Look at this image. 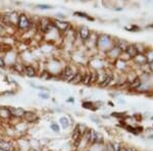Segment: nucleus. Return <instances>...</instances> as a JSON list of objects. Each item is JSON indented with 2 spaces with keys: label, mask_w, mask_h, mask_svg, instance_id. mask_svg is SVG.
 Segmentation results:
<instances>
[{
  "label": "nucleus",
  "mask_w": 153,
  "mask_h": 151,
  "mask_svg": "<svg viewBox=\"0 0 153 151\" xmlns=\"http://www.w3.org/2000/svg\"><path fill=\"white\" fill-rule=\"evenodd\" d=\"M126 54L129 56L130 58H134L137 54L140 53L139 51V48L137 46L134 45V44H131V45H128L127 48H126Z\"/></svg>",
  "instance_id": "39448f33"
},
{
  "label": "nucleus",
  "mask_w": 153,
  "mask_h": 151,
  "mask_svg": "<svg viewBox=\"0 0 153 151\" xmlns=\"http://www.w3.org/2000/svg\"><path fill=\"white\" fill-rule=\"evenodd\" d=\"M12 118L9 107L7 106H0V120L2 121H9Z\"/></svg>",
  "instance_id": "423d86ee"
},
{
  "label": "nucleus",
  "mask_w": 153,
  "mask_h": 151,
  "mask_svg": "<svg viewBox=\"0 0 153 151\" xmlns=\"http://www.w3.org/2000/svg\"><path fill=\"white\" fill-rule=\"evenodd\" d=\"M9 110H10L11 116L16 118H24L25 112L26 110L23 107H13V106H8Z\"/></svg>",
  "instance_id": "20e7f679"
},
{
  "label": "nucleus",
  "mask_w": 153,
  "mask_h": 151,
  "mask_svg": "<svg viewBox=\"0 0 153 151\" xmlns=\"http://www.w3.org/2000/svg\"><path fill=\"white\" fill-rule=\"evenodd\" d=\"M12 150H14V148L10 141L0 139V151H12Z\"/></svg>",
  "instance_id": "6e6552de"
},
{
  "label": "nucleus",
  "mask_w": 153,
  "mask_h": 151,
  "mask_svg": "<svg viewBox=\"0 0 153 151\" xmlns=\"http://www.w3.org/2000/svg\"><path fill=\"white\" fill-rule=\"evenodd\" d=\"M127 30H128V31H131V32H134V31H140L141 29H140V27L135 26V25H134V26H132L131 28H127Z\"/></svg>",
  "instance_id": "4be33fe9"
},
{
  "label": "nucleus",
  "mask_w": 153,
  "mask_h": 151,
  "mask_svg": "<svg viewBox=\"0 0 153 151\" xmlns=\"http://www.w3.org/2000/svg\"><path fill=\"white\" fill-rule=\"evenodd\" d=\"M112 79H113V75L111 73H108V74L106 73L104 76V79H103L102 82L100 83V86L101 87H106V86H108L112 82Z\"/></svg>",
  "instance_id": "ddd939ff"
},
{
  "label": "nucleus",
  "mask_w": 153,
  "mask_h": 151,
  "mask_svg": "<svg viewBox=\"0 0 153 151\" xmlns=\"http://www.w3.org/2000/svg\"><path fill=\"white\" fill-rule=\"evenodd\" d=\"M148 27H149V28H152V29H153V25H149Z\"/></svg>",
  "instance_id": "c85d7f7f"
},
{
  "label": "nucleus",
  "mask_w": 153,
  "mask_h": 151,
  "mask_svg": "<svg viewBox=\"0 0 153 151\" xmlns=\"http://www.w3.org/2000/svg\"><path fill=\"white\" fill-rule=\"evenodd\" d=\"M24 71H25V74H26V76L29 77V78H34V77H36L37 75V71L33 65H25Z\"/></svg>",
  "instance_id": "f8f14e48"
},
{
  "label": "nucleus",
  "mask_w": 153,
  "mask_h": 151,
  "mask_svg": "<svg viewBox=\"0 0 153 151\" xmlns=\"http://www.w3.org/2000/svg\"><path fill=\"white\" fill-rule=\"evenodd\" d=\"M71 140H73V143L75 144V146H78L81 143V140H82V135H81L80 131H79L78 127H76L74 129L73 135H71Z\"/></svg>",
  "instance_id": "1a4fd4ad"
},
{
  "label": "nucleus",
  "mask_w": 153,
  "mask_h": 151,
  "mask_svg": "<svg viewBox=\"0 0 153 151\" xmlns=\"http://www.w3.org/2000/svg\"><path fill=\"white\" fill-rule=\"evenodd\" d=\"M39 116L37 115L36 112L34 111H29V110H26L25 112V115H24V120L26 121L27 123H36L38 121Z\"/></svg>",
  "instance_id": "0eeeda50"
},
{
  "label": "nucleus",
  "mask_w": 153,
  "mask_h": 151,
  "mask_svg": "<svg viewBox=\"0 0 153 151\" xmlns=\"http://www.w3.org/2000/svg\"><path fill=\"white\" fill-rule=\"evenodd\" d=\"M74 14H75V16H80V18H84V19H88V21H94V19H93L92 16H90L89 14L85 13V12H82V11H76V12H74Z\"/></svg>",
  "instance_id": "f3484780"
},
{
  "label": "nucleus",
  "mask_w": 153,
  "mask_h": 151,
  "mask_svg": "<svg viewBox=\"0 0 153 151\" xmlns=\"http://www.w3.org/2000/svg\"><path fill=\"white\" fill-rule=\"evenodd\" d=\"M51 24H52L53 28L57 29L60 32H66L71 28V25L68 23H65L63 21H59V19H53V21H51Z\"/></svg>",
  "instance_id": "7ed1b4c3"
},
{
  "label": "nucleus",
  "mask_w": 153,
  "mask_h": 151,
  "mask_svg": "<svg viewBox=\"0 0 153 151\" xmlns=\"http://www.w3.org/2000/svg\"><path fill=\"white\" fill-rule=\"evenodd\" d=\"M0 68H5V60H4V58L2 56H0Z\"/></svg>",
  "instance_id": "b1692460"
},
{
  "label": "nucleus",
  "mask_w": 153,
  "mask_h": 151,
  "mask_svg": "<svg viewBox=\"0 0 153 151\" xmlns=\"http://www.w3.org/2000/svg\"><path fill=\"white\" fill-rule=\"evenodd\" d=\"M142 85H143V83L141 82V80H140L139 78H136L135 80L131 81L130 89H132V90H138Z\"/></svg>",
  "instance_id": "4468645a"
},
{
  "label": "nucleus",
  "mask_w": 153,
  "mask_h": 151,
  "mask_svg": "<svg viewBox=\"0 0 153 151\" xmlns=\"http://www.w3.org/2000/svg\"><path fill=\"white\" fill-rule=\"evenodd\" d=\"M83 107L86 108V109H91V110H96L94 104H93V102H90V101H84L82 103Z\"/></svg>",
  "instance_id": "aec40b11"
},
{
  "label": "nucleus",
  "mask_w": 153,
  "mask_h": 151,
  "mask_svg": "<svg viewBox=\"0 0 153 151\" xmlns=\"http://www.w3.org/2000/svg\"><path fill=\"white\" fill-rule=\"evenodd\" d=\"M39 96H40L41 98H44V99H47L49 97L48 94H44V93H40V94H39Z\"/></svg>",
  "instance_id": "393cba45"
},
{
  "label": "nucleus",
  "mask_w": 153,
  "mask_h": 151,
  "mask_svg": "<svg viewBox=\"0 0 153 151\" xmlns=\"http://www.w3.org/2000/svg\"><path fill=\"white\" fill-rule=\"evenodd\" d=\"M38 8H41V9H49V8H52V6L51 5H46V4H39Z\"/></svg>",
  "instance_id": "5701e85b"
},
{
  "label": "nucleus",
  "mask_w": 153,
  "mask_h": 151,
  "mask_svg": "<svg viewBox=\"0 0 153 151\" xmlns=\"http://www.w3.org/2000/svg\"><path fill=\"white\" fill-rule=\"evenodd\" d=\"M91 78H92V75H91V74H85V75H83L82 83L85 84V85H90L91 82H92Z\"/></svg>",
  "instance_id": "6ab92c4d"
},
{
  "label": "nucleus",
  "mask_w": 153,
  "mask_h": 151,
  "mask_svg": "<svg viewBox=\"0 0 153 151\" xmlns=\"http://www.w3.org/2000/svg\"><path fill=\"white\" fill-rule=\"evenodd\" d=\"M59 123H60V125H61V128L65 129V130L70 127V121H68V118H66V116H62V118H60Z\"/></svg>",
  "instance_id": "dca6fc26"
},
{
  "label": "nucleus",
  "mask_w": 153,
  "mask_h": 151,
  "mask_svg": "<svg viewBox=\"0 0 153 151\" xmlns=\"http://www.w3.org/2000/svg\"><path fill=\"white\" fill-rule=\"evenodd\" d=\"M135 60V62L138 64V65H144V64H148L147 63V59H146V56H145V54H143L140 52L139 54H137V55L135 56L134 58H133Z\"/></svg>",
  "instance_id": "9b49d317"
},
{
  "label": "nucleus",
  "mask_w": 153,
  "mask_h": 151,
  "mask_svg": "<svg viewBox=\"0 0 153 151\" xmlns=\"http://www.w3.org/2000/svg\"><path fill=\"white\" fill-rule=\"evenodd\" d=\"M75 71H74L73 68L70 65L65 66L63 68V71L60 73V79L63 81H66V82H71V80L73 79V77L75 76Z\"/></svg>",
  "instance_id": "f03ea898"
},
{
  "label": "nucleus",
  "mask_w": 153,
  "mask_h": 151,
  "mask_svg": "<svg viewBox=\"0 0 153 151\" xmlns=\"http://www.w3.org/2000/svg\"><path fill=\"white\" fill-rule=\"evenodd\" d=\"M149 68H150V71H151L152 73H153V62L149 63Z\"/></svg>",
  "instance_id": "a878e982"
},
{
  "label": "nucleus",
  "mask_w": 153,
  "mask_h": 151,
  "mask_svg": "<svg viewBox=\"0 0 153 151\" xmlns=\"http://www.w3.org/2000/svg\"><path fill=\"white\" fill-rule=\"evenodd\" d=\"M50 129L53 131V132H55V133H58L59 131H60V128H59V126L57 125V123H51V125H50Z\"/></svg>",
  "instance_id": "412c9836"
},
{
  "label": "nucleus",
  "mask_w": 153,
  "mask_h": 151,
  "mask_svg": "<svg viewBox=\"0 0 153 151\" xmlns=\"http://www.w3.org/2000/svg\"><path fill=\"white\" fill-rule=\"evenodd\" d=\"M16 28L21 31H28L31 28V22H30L27 14H19L18 18V23H16Z\"/></svg>",
  "instance_id": "f257e3e1"
},
{
  "label": "nucleus",
  "mask_w": 153,
  "mask_h": 151,
  "mask_svg": "<svg viewBox=\"0 0 153 151\" xmlns=\"http://www.w3.org/2000/svg\"><path fill=\"white\" fill-rule=\"evenodd\" d=\"M66 101H68V102H70V103H73V102H74V101H75V100H74V98H71H71H68V100H66Z\"/></svg>",
  "instance_id": "bb28decb"
},
{
  "label": "nucleus",
  "mask_w": 153,
  "mask_h": 151,
  "mask_svg": "<svg viewBox=\"0 0 153 151\" xmlns=\"http://www.w3.org/2000/svg\"><path fill=\"white\" fill-rule=\"evenodd\" d=\"M12 151H16V150H12Z\"/></svg>",
  "instance_id": "c756f323"
},
{
  "label": "nucleus",
  "mask_w": 153,
  "mask_h": 151,
  "mask_svg": "<svg viewBox=\"0 0 153 151\" xmlns=\"http://www.w3.org/2000/svg\"><path fill=\"white\" fill-rule=\"evenodd\" d=\"M79 35H80L81 39H82L83 41H87L91 36V32L88 27L84 26V27H81L80 31H79Z\"/></svg>",
  "instance_id": "9d476101"
},
{
  "label": "nucleus",
  "mask_w": 153,
  "mask_h": 151,
  "mask_svg": "<svg viewBox=\"0 0 153 151\" xmlns=\"http://www.w3.org/2000/svg\"><path fill=\"white\" fill-rule=\"evenodd\" d=\"M3 30H4L3 26H2V25L0 24V33H2V32H3Z\"/></svg>",
  "instance_id": "cd10ccee"
},
{
  "label": "nucleus",
  "mask_w": 153,
  "mask_h": 151,
  "mask_svg": "<svg viewBox=\"0 0 153 151\" xmlns=\"http://www.w3.org/2000/svg\"><path fill=\"white\" fill-rule=\"evenodd\" d=\"M82 80H83V75L80 73V71H76L70 83L71 84H79V83H82Z\"/></svg>",
  "instance_id": "2eb2a0df"
},
{
  "label": "nucleus",
  "mask_w": 153,
  "mask_h": 151,
  "mask_svg": "<svg viewBox=\"0 0 153 151\" xmlns=\"http://www.w3.org/2000/svg\"><path fill=\"white\" fill-rule=\"evenodd\" d=\"M145 56H146L147 63L148 64L153 62V49H149V50H146V52H145Z\"/></svg>",
  "instance_id": "a211bd4d"
}]
</instances>
